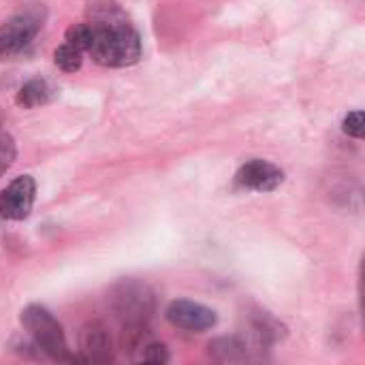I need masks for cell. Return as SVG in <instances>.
Returning <instances> with one entry per match:
<instances>
[{
	"label": "cell",
	"instance_id": "8",
	"mask_svg": "<svg viewBox=\"0 0 365 365\" xmlns=\"http://www.w3.org/2000/svg\"><path fill=\"white\" fill-rule=\"evenodd\" d=\"M79 346H81L79 349L81 351L79 361H86V364H107V361L113 359L111 336L105 329V325H101V323H88L81 329Z\"/></svg>",
	"mask_w": 365,
	"mask_h": 365
},
{
	"label": "cell",
	"instance_id": "15",
	"mask_svg": "<svg viewBox=\"0 0 365 365\" xmlns=\"http://www.w3.org/2000/svg\"><path fill=\"white\" fill-rule=\"evenodd\" d=\"M0 120H2V113H0Z\"/></svg>",
	"mask_w": 365,
	"mask_h": 365
},
{
	"label": "cell",
	"instance_id": "5",
	"mask_svg": "<svg viewBox=\"0 0 365 365\" xmlns=\"http://www.w3.org/2000/svg\"><path fill=\"white\" fill-rule=\"evenodd\" d=\"M36 199V182L32 175L15 178L0 192V218L4 220H26L32 212Z\"/></svg>",
	"mask_w": 365,
	"mask_h": 365
},
{
	"label": "cell",
	"instance_id": "1",
	"mask_svg": "<svg viewBox=\"0 0 365 365\" xmlns=\"http://www.w3.org/2000/svg\"><path fill=\"white\" fill-rule=\"evenodd\" d=\"M86 15L92 26V43L86 53L96 64L124 68L141 60V36L115 0H88Z\"/></svg>",
	"mask_w": 365,
	"mask_h": 365
},
{
	"label": "cell",
	"instance_id": "4",
	"mask_svg": "<svg viewBox=\"0 0 365 365\" xmlns=\"http://www.w3.org/2000/svg\"><path fill=\"white\" fill-rule=\"evenodd\" d=\"M43 28V15L28 9L0 24V58H13L26 51Z\"/></svg>",
	"mask_w": 365,
	"mask_h": 365
},
{
	"label": "cell",
	"instance_id": "12",
	"mask_svg": "<svg viewBox=\"0 0 365 365\" xmlns=\"http://www.w3.org/2000/svg\"><path fill=\"white\" fill-rule=\"evenodd\" d=\"M15 156H17L15 139L9 133H0V178L11 169V165L15 163Z\"/></svg>",
	"mask_w": 365,
	"mask_h": 365
},
{
	"label": "cell",
	"instance_id": "14",
	"mask_svg": "<svg viewBox=\"0 0 365 365\" xmlns=\"http://www.w3.org/2000/svg\"><path fill=\"white\" fill-rule=\"evenodd\" d=\"M344 133L349 137H355V139H361L365 133L364 128V111H351L346 118H344V124H342Z\"/></svg>",
	"mask_w": 365,
	"mask_h": 365
},
{
	"label": "cell",
	"instance_id": "9",
	"mask_svg": "<svg viewBox=\"0 0 365 365\" xmlns=\"http://www.w3.org/2000/svg\"><path fill=\"white\" fill-rule=\"evenodd\" d=\"M53 96H56V88H53L47 79H43V77H32V79H28V81L19 88V92H17V96H15V103H17L19 107H24V109H34V107L47 105Z\"/></svg>",
	"mask_w": 365,
	"mask_h": 365
},
{
	"label": "cell",
	"instance_id": "6",
	"mask_svg": "<svg viewBox=\"0 0 365 365\" xmlns=\"http://www.w3.org/2000/svg\"><path fill=\"white\" fill-rule=\"evenodd\" d=\"M165 317L173 327L184 329V331H195V334L207 331L218 323V317L212 308L197 304V302H188V299L171 302L169 308L165 310Z\"/></svg>",
	"mask_w": 365,
	"mask_h": 365
},
{
	"label": "cell",
	"instance_id": "2",
	"mask_svg": "<svg viewBox=\"0 0 365 365\" xmlns=\"http://www.w3.org/2000/svg\"><path fill=\"white\" fill-rule=\"evenodd\" d=\"M19 323L34 340L36 349L41 353H45L47 357H51L56 361H71V364L79 361V357L71 355L66 336H64L60 323L53 319V314L47 308H43L38 304L26 306L19 314Z\"/></svg>",
	"mask_w": 365,
	"mask_h": 365
},
{
	"label": "cell",
	"instance_id": "7",
	"mask_svg": "<svg viewBox=\"0 0 365 365\" xmlns=\"http://www.w3.org/2000/svg\"><path fill=\"white\" fill-rule=\"evenodd\" d=\"M282 180H284V173L274 163L261 160V158L248 160L235 173V184L252 192H272L282 184Z\"/></svg>",
	"mask_w": 365,
	"mask_h": 365
},
{
	"label": "cell",
	"instance_id": "13",
	"mask_svg": "<svg viewBox=\"0 0 365 365\" xmlns=\"http://www.w3.org/2000/svg\"><path fill=\"white\" fill-rule=\"evenodd\" d=\"M141 361H148V364H167L169 361V353H167V349L163 344L148 342L141 349Z\"/></svg>",
	"mask_w": 365,
	"mask_h": 365
},
{
	"label": "cell",
	"instance_id": "10",
	"mask_svg": "<svg viewBox=\"0 0 365 365\" xmlns=\"http://www.w3.org/2000/svg\"><path fill=\"white\" fill-rule=\"evenodd\" d=\"M53 62H56V66H58L60 71H64V73H75V71H79L81 64H83V53H81L77 47H73L71 43H62V45L53 51Z\"/></svg>",
	"mask_w": 365,
	"mask_h": 365
},
{
	"label": "cell",
	"instance_id": "11",
	"mask_svg": "<svg viewBox=\"0 0 365 365\" xmlns=\"http://www.w3.org/2000/svg\"><path fill=\"white\" fill-rule=\"evenodd\" d=\"M64 41L71 43L73 47H77L81 53H86L90 49V43H92V26L88 21L83 24H73L66 34H64Z\"/></svg>",
	"mask_w": 365,
	"mask_h": 365
},
{
	"label": "cell",
	"instance_id": "3",
	"mask_svg": "<svg viewBox=\"0 0 365 365\" xmlns=\"http://www.w3.org/2000/svg\"><path fill=\"white\" fill-rule=\"evenodd\" d=\"M109 306L113 314L120 319L124 329L128 327H145L156 308L154 291L141 280H120L109 291Z\"/></svg>",
	"mask_w": 365,
	"mask_h": 365
}]
</instances>
